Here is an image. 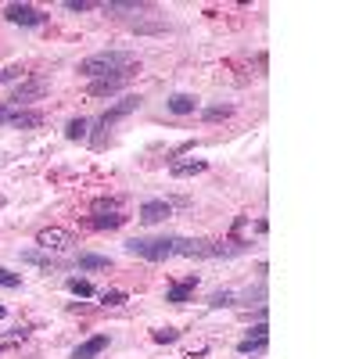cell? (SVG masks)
Instances as JSON below:
<instances>
[{
	"label": "cell",
	"instance_id": "obj_11",
	"mask_svg": "<svg viewBox=\"0 0 359 359\" xmlns=\"http://www.w3.org/2000/svg\"><path fill=\"white\" fill-rule=\"evenodd\" d=\"M40 123H43L40 111H25V108L15 111V108H11V115H8V126H15V130H36Z\"/></svg>",
	"mask_w": 359,
	"mask_h": 359
},
{
	"label": "cell",
	"instance_id": "obj_10",
	"mask_svg": "<svg viewBox=\"0 0 359 359\" xmlns=\"http://www.w3.org/2000/svg\"><path fill=\"white\" fill-rule=\"evenodd\" d=\"M208 169V162L205 158H191V162H172L169 165V176L172 180H187V176H201Z\"/></svg>",
	"mask_w": 359,
	"mask_h": 359
},
{
	"label": "cell",
	"instance_id": "obj_20",
	"mask_svg": "<svg viewBox=\"0 0 359 359\" xmlns=\"http://www.w3.org/2000/svg\"><path fill=\"white\" fill-rule=\"evenodd\" d=\"M201 115H205V123H216V118H230L233 108H230V104H212V108H205Z\"/></svg>",
	"mask_w": 359,
	"mask_h": 359
},
{
	"label": "cell",
	"instance_id": "obj_1",
	"mask_svg": "<svg viewBox=\"0 0 359 359\" xmlns=\"http://www.w3.org/2000/svg\"><path fill=\"white\" fill-rule=\"evenodd\" d=\"M137 69V54L133 50H97V54H90L79 62V76H86L90 83L94 79H108V76H133Z\"/></svg>",
	"mask_w": 359,
	"mask_h": 359
},
{
	"label": "cell",
	"instance_id": "obj_8",
	"mask_svg": "<svg viewBox=\"0 0 359 359\" xmlns=\"http://www.w3.org/2000/svg\"><path fill=\"white\" fill-rule=\"evenodd\" d=\"M130 79L126 76H108V79H94L90 83V97H115L118 90H123Z\"/></svg>",
	"mask_w": 359,
	"mask_h": 359
},
{
	"label": "cell",
	"instance_id": "obj_12",
	"mask_svg": "<svg viewBox=\"0 0 359 359\" xmlns=\"http://www.w3.org/2000/svg\"><path fill=\"white\" fill-rule=\"evenodd\" d=\"M165 108H169L172 115H191V111L198 108V97H194V94H172V97L165 101Z\"/></svg>",
	"mask_w": 359,
	"mask_h": 359
},
{
	"label": "cell",
	"instance_id": "obj_18",
	"mask_svg": "<svg viewBox=\"0 0 359 359\" xmlns=\"http://www.w3.org/2000/svg\"><path fill=\"white\" fill-rule=\"evenodd\" d=\"M86 130L90 123L79 115V118H69V126H65V140H86Z\"/></svg>",
	"mask_w": 359,
	"mask_h": 359
},
{
	"label": "cell",
	"instance_id": "obj_19",
	"mask_svg": "<svg viewBox=\"0 0 359 359\" xmlns=\"http://www.w3.org/2000/svg\"><path fill=\"white\" fill-rule=\"evenodd\" d=\"M104 11H140L147 4H140V0H108V4H101Z\"/></svg>",
	"mask_w": 359,
	"mask_h": 359
},
{
	"label": "cell",
	"instance_id": "obj_14",
	"mask_svg": "<svg viewBox=\"0 0 359 359\" xmlns=\"http://www.w3.org/2000/svg\"><path fill=\"white\" fill-rule=\"evenodd\" d=\"M22 262H29V266H43V269H57V266H62L54 255H47V252H40V248L22 252Z\"/></svg>",
	"mask_w": 359,
	"mask_h": 359
},
{
	"label": "cell",
	"instance_id": "obj_27",
	"mask_svg": "<svg viewBox=\"0 0 359 359\" xmlns=\"http://www.w3.org/2000/svg\"><path fill=\"white\" fill-rule=\"evenodd\" d=\"M137 33H165V25H158V22H144V25H137Z\"/></svg>",
	"mask_w": 359,
	"mask_h": 359
},
{
	"label": "cell",
	"instance_id": "obj_29",
	"mask_svg": "<svg viewBox=\"0 0 359 359\" xmlns=\"http://www.w3.org/2000/svg\"><path fill=\"white\" fill-rule=\"evenodd\" d=\"M8 115H11V108H8V104H0V123H8Z\"/></svg>",
	"mask_w": 359,
	"mask_h": 359
},
{
	"label": "cell",
	"instance_id": "obj_4",
	"mask_svg": "<svg viewBox=\"0 0 359 359\" xmlns=\"http://www.w3.org/2000/svg\"><path fill=\"white\" fill-rule=\"evenodd\" d=\"M4 18H8L11 25H25V29H36V25L47 22V15H43L40 8H33V4H8V8H4Z\"/></svg>",
	"mask_w": 359,
	"mask_h": 359
},
{
	"label": "cell",
	"instance_id": "obj_30",
	"mask_svg": "<svg viewBox=\"0 0 359 359\" xmlns=\"http://www.w3.org/2000/svg\"><path fill=\"white\" fill-rule=\"evenodd\" d=\"M4 316H8V309H4V306H0V320H4Z\"/></svg>",
	"mask_w": 359,
	"mask_h": 359
},
{
	"label": "cell",
	"instance_id": "obj_23",
	"mask_svg": "<svg viewBox=\"0 0 359 359\" xmlns=\"http://www.w3.org/2000/svg\"><path fill=\"white\" fill-rule=\"evenodd\" d=\"M0 287L18 291V287H22V277H18V273H11V269H4V266H0Z\"/></svg>",
	"mask_w": 359,
	"mask_h": 359
},
{
	"label": "cell",
	"instance_id": "obj_21",
	"mask_svg": "<svg viewBox=\"0 0 359 359\" xmlns=\"http://www.w3.org/2000/svg\"><path fill=\"white\" fill-rule=\"evenodd\" d=\"M151 338H155L158 345H172V341L180 338V331H176V327H158V331H151Z\"/></svg>",
	"mask_w": 359,
	"mask_h": 359
},
{
	"label": "cell",
	"instance_id": "obj_3",
	"mask_svg": "<svg viewBox=\"0 0 359 359\" xmlns=\"http://www.w3.org/2000/svg\"><path fill=\"white\" fill-rule=\"evenodd\" d=\"M137 108H140V97H137V94H130V97H123V101H115V104H111V108H108V111L97 118V130H101V133H104V130H111V126L118 123V118L133 115ZM101 133H97V140H94V144H101Z\"/></svg>",
	"mask_w": 359,
	"mask_h": 359
},
{
	"label": "cell",
	"instance_id": "obj_2",
	"mask_svg": "<svg viewBox=\"0 0 359 359\" xmlns=\"http://www.w3.org/2000/svg\"><path fill=\"white\" fill-rule=\"evenodd\" d=\"M79 241H76V233H69V230H62V226H43L40 233H36V248L40 252H69V248H76Z\"/></svg>",
	"mask_w": 359,
	"mask_h": 359
},
{
	"label": "cell",
	"instance_id": "obj_5",
	"mask_svg": "<svg viewBox=\"0 0 359 359\" xmlns=\"http://www.w3.org/2000/svg\"><path fill=\"white\" fill-rule=\"evenodd\" d=\"M47 86H50V83H47L43 76H29L25 83H18V86L11 90V101H15V104L36 101V97H43V94H47Z\"/></svg>",
	"mask_w": 359,
	"mask_h": 359
},
{
	"label": "cell",
	"instance_id": "obj_25",
	"mask_svg": "<svg viewBox=\"0 0 359 359\" xmlns=\"http://www.w3.org/2000/svg\"><path fill=\"white\" fill-rule=\"evenodd\" d=\"M94 212H118V201L115 198H97L94 201Z\"/></svg>",
	"mask_w": 359,
	"mask_h": 359
},
{
	"label": "cell",
	"instance_id": "obj_28",
	"mask_svg": "<svg viewBox=\"0 0 359 359\" xmlns=\"http://www.w3.org/2000/svg\"><path fill=\"white\" fill-rule=\"evenodd\" d=\"M18 76H25L22 69H4V72H0V83H15Z\"/></svg>",
	"mask_w": 359,
	"mask_h": 359
},
{
	"label": "cell",
	"instance_id": "obj_15",
	"mask_svg": "<svg viewBox=\"0 0 359 359\" xmlns=\"http://www.w3.org/2000/svg\"><path fill=\"white\" fill-rule=\"evenodd\" d=\"M76 266H79V269H108L111 259H108V255H94V252H83V255L76 259Z\"/></svg>",
	"mask_w": 359,
	"mask_h": 359
},
{
	"label": "cell",
	"instance_id": "obj_9",
	"mask_svg": "<svg viewBox=\"0 0 359 359\" xmlns=\"http://www.w3.org/2000/svg\"><path fill=\"white\" fill-rule=\"evenodd\" d=\"M104 348H108V334H94V338H86L72 348V359H97Z\"/></svg>",
	"mask_w": 359,
	"mask_h": 359
},
{
	"label": "cell",
	"instance_id": "obj_22",
	"mask_svg": "<svg viewBox=\"0 0 359 359\" xmlns=\"http://www.w3.org/2000/svg\"><path fill=\"white\" fill-rule=\"evenodd\" d=\"M233 291H216L212 298H208V306H212V309H226V306H233Z\"/></svg>",
	"mask_w": 359,
	"mask_h": 359
},
{
	"label": "cell",
	"instance_id": "obj_13",
	"mask_svg": "<svg viewBox=\"0 0 359 359\" xmlns=\"http://www.w3.org/2000/svg\"><path fill=\"white\" fill-rule=\"evenodd\" d=\"M123 223H126L123 212H94V219H90V226H94V230H118Z\"/></svg>",
	"mask_w": 359,
	"mask_h": 359
},
{
	"label": "cell",
	"instance_id": "obj_6",
	"mask_svg": "<svg viewBox=\"0 0 359 359\" xmlns=\"http://www.w3.org/2000/svg\"><path fill=\"white\" fill-rule=\"evenodd\" d=\"M172 216V205L165 201V198H151V201H144L140 205V223H147V226H155V223H165Z\"/></svg>",
	"mask_w": 359,
	"mask_h": 359
},
{
	"label": "cell",
	"instance_id": "obj_16",
	"mask_svg": "<svg viewBox=\"0 0 359 359\" xmlns=\"http://www.w3.org/2000/svg\"><path fill=\"white\" fill-rule=\"evenodd\" d=\"M69 294H76V298H94L97 291H94V284H90L86 277H69Z\"/></svg>",
	"mask_w": 359,
	"mask_h": 359
},
{
	"label": "cell",
	"instance_id": "obj_24",
	"mask_svg": "<svg viewBox=\"0 0 359 359\" xmlns=\"http://www.w3.org/2000/svg\"><path fill=\"white\" fill-rule=\"evenodd\" d=\"M101 306H126V291H104Z\"/></svg>",
	"mask_w": 359,
	"mask_h": 359
},
{
	"label": "cell",
	"instance_id": "obj_31",
	"mask_svg": "<svg viewBox=\"0 0 359 359\" xmlns=\"http://www.w3.org/2000/svg\"><path fill=\"white\" fill-rule=\"evenodd\" d=\"M0 208H4V198H0Z\"/></svg>",
	"mask_w": 359,
	"mask_h": 359
},
{
	"label": "cell",
	"instance_id": "obj_7",
	"mask_svg": "<svg viewBox=\"0 0 359 359\" xmlns=\"http://www.w3.org/2000/svg\"><path fill=\"white\" fill-rule=\"evenodd\" d=\"M194 287H198V277H194V273H191V277H184V280H176V284H169V287H165V302H172V306L191 302Z\"/></svg>",
	"mask_w": 359,
	"mask_h": 359
},
{
	"label": "cell",
	"instance_id": "obj_17",
	"mask_svg": "<svg viewBox=\"0 0 359 359\" xmlns=\"http://www.w3.org/2000/svg\"><path fill=\"white\" fill-rule=\"evenodd\" d=\"M266 345H269V338H252V334H248V338L237 341V352H241V355H259Z\"/></svg>",
	"mask_w": 359,
	"mask_h": 359
},
{
	"label": "cell",
	"instance_id": "obj_26",
	"mask_svg": "<svg viewBox=\"0 0 359 359\" xmlns=\"http://www.w3.org/2000/svg\"><path fill=\"white\" fill-rule=\"evenodd\" d=\"M94 4L90 0H65V11H90Z\"/></svg>",
	"mask_w": 359,
	"mask_h": 359
}]
</instances>
